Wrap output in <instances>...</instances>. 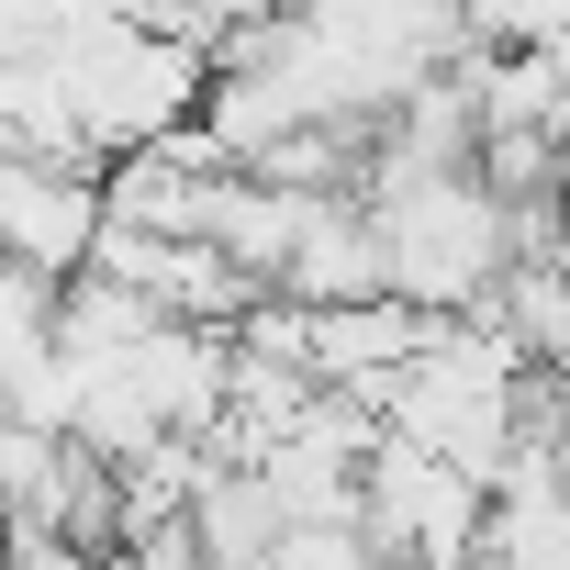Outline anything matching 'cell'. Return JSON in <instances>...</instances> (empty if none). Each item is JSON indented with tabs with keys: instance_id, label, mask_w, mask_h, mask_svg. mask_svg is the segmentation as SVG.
Segmentation results:
<instances>
[{
	"instance_id": "cell-4",
	"label": "cell",
	"mask_w": 570,
	"mask_h": 570,
	"mask_svg": "<svg viewBox=\"0 0 570 570\" xmlns=\"http://www.w3.org/2000/svg\"><path fill=\"white\" fill-rule=\"evenodd\" d=\"M279 570H392L381 548H370V525L347 514V525H279V548H268Z\"/></svg>"
},
{
	"instance_id": "cell-2",
	"label": "cell",
	"mask_w": 570,
	"mask_h": 570,
	"mask_svg": "<svg viewBox=\"0 0 570 570\" xmlns=\"http://www.w3.org/2000/svg\"><path fill=\"white\" fill-rule=\"evenodd\" d=\"M90 246H101V168H68V157H23V146H0V268L79 279Z\"/></svg>"
},
{
	"instance_id": "cell-3",
	"label": "cell",
	"mask_w": 570,
	"mask_h": 570,
	"mask_svg": "<svg viewBox=\"0 0 570 570\" xmlns=\"http://www.w3.org/2000/svg\"><path fill=\"white\" fill-rule=\"evenodd\" d=\"M570 23V0H459V35L481 57H548Z\"/></svg>"
},
{
	"instance_id": "cell-5",
	"label": "cell",
	"mask_w": 570,
	"mask_h": 570,
	"mask_svg": "<svg viewBox=\"0 0 570 570\" xmlns=\"http://www.w3.org/2000/svg\"><path fill=\"white\" fill-rule=\"evenodd\" d=\"M548 68H559V79H570V23H559V46H548Z\"/></svg>"
},
{
	"instance_id": "cell-1",
	"label": "cell",
	"mask_w": 570,
	"mask_h": 570,
	"mask_svg": "<svg viewBox=\"0 0 570 570\" xmlns=\"http://www.w3.org/2000/svg\"><path fill=\"white\" fill-rule=\"evenodd\" d=\"M381 224V292L425 325H470L503 303L514 279V224L481 190V168H425V179H381L370 190Z\"/></svg>"
}]
</instances>
